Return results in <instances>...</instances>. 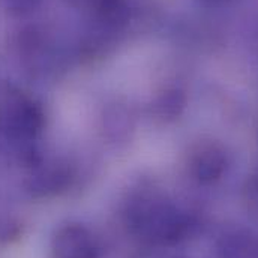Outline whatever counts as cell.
Wrapping results in <instances>:
<instances>
[{"label":"cell","instance_id":"cell-1","mask_svg":"<svg viewBox=\"0 0 258 258\" xmlns=\"http://www.w3.org/2000/svg\"><path fill=\"white\" fill-rule=\"evenodd\" d=\"M3 126L17 138H33L44 125L41 107L24 96H12L3 110Z\"/></svg>","mask_w":258,"mask_h":258},{"label":"cell","instance_id":"cell-2","mask_svg":"<svg viewBox=\"0 0 258 258\" xmlns=\"http://www.w3.org/2000/svg\"><path fill=\"white\" fill-rule=\"evenodd\" d=\"M54 258H95L96 246L90 233L77 224L66 225L53 239Z\"/></svg>","mask_w":258,"mask_h":258},{"label":"cell","instance_id":"cell-3","mask_svg":"<svg viewBox=\"0 0 258 258\" xmlns=\"http://www.w3.org/2000/svg\"><path fill=\"white\" fill-rule=\"evenodd\" d=\"M227 165L224 150L215 144L207 143L201 144L191 158V171L194 177L201 183H213L216 182Z\"/></svg>","mask_w":258,"mask_h":258},{"label":"cell","instance_id":"cell-4","mask_svg":"<svg viewBox=\"0 0 258 258\" xmlns=\"http://www.w3.org/2000/svg\"><path fill=\"white\" fill-rule=\"evenodd\" d=\"M96 9L99 15L107 21H116L123 20L126 14L125 0H95Z\"/></svg>","mask_w":258,"mask_h":258},{"label":"cell","instance_id":"cell-5","mask_svg":"<svg viewBox=\"0 0 258 258\" xmlns=\"http://www.w3.org/2000/svg\"><path fill=\"white\" fill-rule=\"evenodd\" d=\"M6 2H8V8L15 14H27L33 11L39 3V0H6Z\"/></svg>","mask_w":258,"mask_h":258},{"label":"cell","instance_id":"cell-6","mask_svg":"<svg viewBox=\"0 0 258 258\" xmlns=\"http://www.w3.org/2000/svg\"><path fill=\"white\" fill-rule=\"evenodd\" d=\"M71 2H81V0H71Z\"/></svg>","mask_w":258,"mask_h":258}]
</instances>
